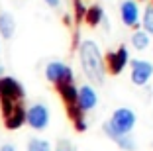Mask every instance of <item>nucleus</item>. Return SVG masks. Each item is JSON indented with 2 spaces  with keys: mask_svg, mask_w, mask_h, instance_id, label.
I'll return each instance as SVG.
<instances>
[{
  "mask_svg": "<svg viewBox=\"0 0 153 151\" xmlns=\"http://www.w3.org/2000/svg\"><path fill=\"white\" fill-rule=\"evenodd\" d=\"M79 63L90 80L92 86H102L106 80V67H104V55L94 39H82L79 43Z\"/></svg>",
  "mask_w": 153,
  "mask_h": 151,
  "instance_id": "nucleus-1",
  "label": "nucleus"
},
{
  "mask_svg": "<svg viewBox=\"0 0 153 151\" xmlns=\"http://www.w3.org/2000/svg\"><path fill=\"white\" fill-rule=\"evenodd\" d=\"M106 124H108L116 133L130 135L131 129H134L135 124H137V114H135L131 108L122 106V108H116V110L112 112V116H110V120L106 122Z\"/></svg>",
  "mask_w": 153,
  "mask_h": 151,
  "instance_id": "nucleus-2",
  "label": "nucleus"
},
{
  "mask_svg": "<svg viewBox=\"0 0 153 151\" xmlns=\"http://www.w3.org/2000/svg\"><path fill=\"white\" fill-rule=\"evenodd\" d=\"M26 98V89L16 77H0V102L20 104Z\"/></svg>",
  "mask_w": 153,
  "mask_h": 151,
  "instance_id": "nucleus-3",
  "label": "nucleus"
},
{
  "mask_svg": "<svg viewBox=\"0 0 153 151\" xmlns=\"http://www.w3.org/2000/svg\"><path fill=\"white\" fill-rule=\"evenodd\" d=\"M45 79L51 85H67V83H75V73L73 69L63 61H49L45 65Z\"/></svg>",
  "mask_w": 153,
  "mask_h": 151,
  "instance_id": "nucleus-4",
  "label": "nucleus"
},
{
  "mask_svg": "<svg viewBox=\"0 0 153 151\" xmlns=\"http://www.w3.org/2000/svg\"><path fill=\"white\" fill-rule=\"evenodd\" d=\"M49 122H51L49 108L45 106L43 102H36V104H32L30 108H26V124L30 126L32 129H36V132H43V129H47Z\"/></svg>",
  "mask_w": 153,
  "mask_h": 151,
  "instance_id": "nucleus-5",
  "label": "nucleus"
},
{
  "mask_svg": "<svg viewBox=\"0 0 153 151\" xmlns=\"http://www.w3.org/2000/svg\"><path fill=\"white\" fill-rule=\"evenodd\" d=\"M128 65H130V49L126 45H120L104 57V67L110 75H122Z\"/></svg>",
  "mask_w": 153,
  "mask_h": 151,
  "instance_id": "nucleus-6",
  "label": "nucleus"
},
{
  "mask_svg": "<svg viewBox=\"0 0 153 151\" xmlns=\"http://www.w3.org/2000/svg\"><path fill=\"white\" fill-rule=\"evenodd\" d=\"M130 79L135 86H145L153 77V63L147 59H130Z\"/></svg>",
  "mask_w": 153,
  "mask_h": 151,
  "instance_id": "nucleus-7",
  "label": "nucleus"
},
{
  "mask_svg": "<svg viewBox=\"0 0 153 151\" xmlns=\"http://www.w3.org/2000/svg\"><path fill=\"white\" fill-rule=\"evenodd\" d=\"M120 18L122 24L131 30H140L141 26V12H140V6L135 0H124L120 4Z\"/></svg>",
  "mask_w": 153,
  "mask_h": 151,
  "instance_id": "nucleus-8",
  "label": "nucleus"
},
{
  "mask_svg": "<svg viewBox=\"0 0 153 151\" xmlns=\"http://www.w3.org/2000/svg\"><path fill=\"white\" fill-rule=\"evenodd\" d=\"M76 106L81 108L82 112H90L94 110L96 106H98V92H96V89L92 85H82L79 86V94H76Z\"/></svg>",
  "mask_w": 153,
  "mask_h": 151,
  "instance_id": "nucleus-9",
  "label": "nucleus"
},
{
  "mask_svg": "<svg viewBox=\"0 0 153 151\" xmlns=\"http://www.w3.org/2000/svg\"><path fill=\"white\" fill-rule=\"evenodd\" d=\"M102 132H104V135H106L108 139H112V141L116 143L118 149H122V151H135V149H137V143H135V139L131 138V133H130V135L116 133L108 124H106V122L102 124Z\"/></svg>",
  "mask_w": 153,
  "mask_h": 151,
  "instance_id": "nucleus-10",
  "label": "nucleus"
},
{
  "mask_svg": "<svg viewBox=\"0 0 153 151\" xmlns=\"http://www.w3.org/2000/svg\"><path fill=\"white\" fill-rule=\"evenodd\" d=\"M24 124H26V108L20 102L4 116V126H6V129L14 132V129H20Z\"/></svg>",
  "mask_w": 153,
  "mask_h": 151,
  "instance_id": "nucleus-11",
  "label": "nucleus"
},
{
  "mask_svg": "<svg viewBox=\"0 0 153 151\" xmlns=\"http://www.w3.org/2000/svg\"><path fill=\"white\" fill-rule=\"evenodd\" d=\"M16 33V20L10 12H0V39H12Z\"/></svg>",
  "mask_w": 153,
  "mask_h": 151,
  "instance_id": "nucleus-12",
  "label": "nucleus"
},
{
  "mask_svg": "<svg viewBox=\"0 0 153 151\" xmlns=\"http://www.w3.org/2000/svg\"><path fill=\"white\" fill-rule=\"evenodd\" d=\"M104 18H106V14H104V8H102L100 4H92V6H88V8H86V12H85V22L88 24L90 28L100 26Z\"/></svg>",
  "mask_w": 153,
  "mask_h": 151,
  "instance_id": "nucleus-13",
  "label": "nucleus"
},
{
  "mask_svg": "<svg viewBox=\"0 0 153 151\" xmlns=\"http://www.w3.org/2000/svg\"><path fill=\"white\" fill-rule=\"evenodd\" d=\"M59 92V96L63 98V102L67 104V106H71V104H76V94H79V86L75 85V83H67V85H59L55 86Z\"/></svg>",
  "mask_w": 153,
  "mask_h": 151,
  "instance_id": "nucleus-14",
  "label": "nucleus"
},
{
  "mask_svg": "<svg viewBox=\"0 0 153 151\" xmlns=\"http://www.w3.org/2000/svg\"><path fill=\"white\" fill-rule=\"evenodd\" d=\"M130 41H131V47H134V49H137V51H145V49L149 47V43H151V36L145 33V31L140 28V30H134Z\"/></svg>",
  "mask_w": 153,
  "mask_h": 151,
  "instance_id": "nucleus-15",
  "label": "nucleus"
},
{
  "mask_svg": "<svg viewBox=\"0 0 153 151\" xmlns=\"http://www.w3.org/2000/svg\"><path fill=\"white\" fill-rule=\"evenodd\" d=\"M26 151H53V145L43 138H32L26 145Z\"/></svg>",
  "mask_w": 153,
  "mask_h": 151,
  "instance_id": "nucleus-16",
  "label": "nucleus"
},
{
  "mask_svg": "<svg viewBox=\"0 0 153 151\" xmlns=\"http://www.w3.org/2000/svg\"><path fill=\"white\" fill-rule=\"evenodd\" d=\"M141 30L149 36H153V6L149 4L141 14Z\"/></svg>",
  "mask_w": 153,
  "mask_h": 151,
  "instance_id": "nucleus-17",
  "label": "nucleus"
},
{
  "mask_svg": "<svg viewBox=\"0 0 153 151\" xmlns=\"http://www.w3.org/2000/svg\"><path fill=\"white\" fill-rule=\"evenodd\" d=\"M73 8H75V20L76 22H82L85 20V12H86V6L82 0H73Z\"/></svg>",
  "mask_w": 153,
  "mask_h": 151,
  "instance_id": "nucleus-18",
  "label": "nucleus"
},
{
  "mask_svg": "<svg viewBox=\"0 0 153 151\" xmlns=\"http://www.w3.org/2000/svg\"><path fill=\"white\" fill-rule=\"evenodd\" d=\"M67 116L71 118V122H76V120H82L85 118V112L76 106V104H71V106H67Z\"/></svg>",
  "mask_w": 153,
  "mask_h": 151,
  "instance_id": "nucleus-19",
  "label": "nucleus"
},
{
  "mask_svg": "<svg viewBox=\"0 0 153 151\" xmlns=\"http://www.w3.org/2000/svg\"><path fill=\"white\" fill-rule=\"evenodd\" d=\"M53 151H76V147H75V143H73L71 139H59Z\"/></svg>",
  "mask_w": 153,
  "mask_h": 151,
  "instance_id": "nucleus-20",
  "label": "nucleus"
},
{
  "mask_svg": "<svg viewBox=\"0 0 153 151\" xmlns=\"http://www.w3.org/2000/svg\"><path fill=\"white\" fill-rule=\"evenodd\" d=\"M73 126H75V129L79 133H82V132H86L88 129V122H86V118H82V120H76V122H73Z\"/></svg>",
  "mask_w": 153,
  "mask_h": 151,
  "instance_id": "nucleus-21",
  "label": "nucleus"
},
{
  "mask_svg": "<svg viewBox=\"0 0 153 151\" xmlns=\"http://www.w3.org/2000/svg\"><path fill=\"white\" fill-rule=\"evenodd\" d=\"M43 2L49 6V8H59V6H61V0H43Z\"/></svg>",
  "mask_w": 153,
  "mask_h": 151,
  "instance_id": "nucleus-22",
  "label": "nucleus"
},
{
  "mask_svg": "<svg viewBox=\"0 0 153 151\" xmlns=\"http://www.w3.org/2000/svg\"><path fill=\"white\" fill-rule=\"evenodd\" d=\"M0 151H18L14 143H4V145H0Z\"/></svg>",
  "mask_w": 153,
  "mask_h": 151,
  "instance_id": "nucleus-23",
  "label": "nucleus"
},
{
  "mask_svg": "<svg viewBox=\"0 0 153 151\" xmlns=\"http://www.w3.org/2000/svg\"><path fill=\"white\" fill-rule=\"evenodd\" d=\"M0 77H4V69H2V65H0Z\"/></svg>",
  "mask_w": 153,
  "mask_h": 151,
  "instance_id": "nucleus-24",
  "label": "nucleus"
},
{
  "mask_svg": "<svg viewBox=\"0 0 153 151\" xmlns=\"http://www.w3.org/2000/svg\"><path fill=\"white\" fill-rule=\"evenodd\" d=\"M0 53H2V39H0Z\"/></svg>",
  "mask_w": 153,
  "mask_h": 151,
  "instance_id": "nucleus-25",
  "label": "nucleus"
},
{
  "mask_svg": "<svg viewBox=\"0 0 153 151\" xmlns=\"http://www.w3.org/2000/svg\"><path fill=\"white\" fill-rule=\"evenodd\" d=\"M151 6H153V0H151Z\"/></svg>",
  "mask_w": 153,
  "mask_h": 151,
  "instance_id": "nucleus-26",
  "label": "nucleus"
},
{
  "mask_svg": "<svg viewBox=\"0 0 153 151\" xmlns=\"http://www.w3.org/2000/svg\"><path fill=\"white\" fill-rule=\"evenodd\" d=\"M135 2H137V0H135Z\"/></svg>",
  "mask_w": 153,
  "mask_h": 151,
  "instance_id": "nucleus-27",
  "label": "nucleus"
}]
</instances>
